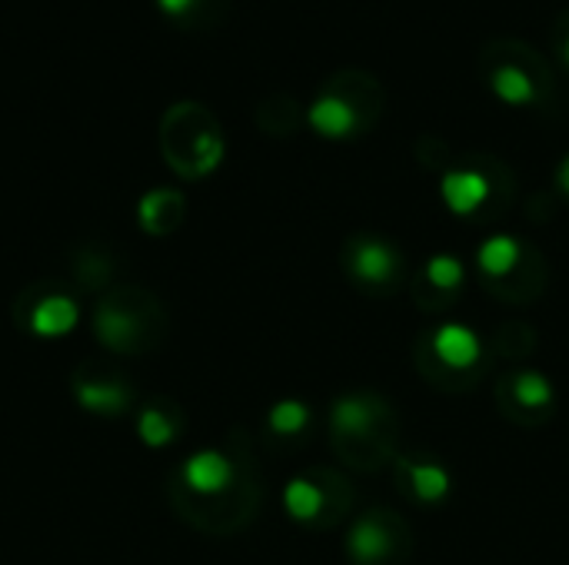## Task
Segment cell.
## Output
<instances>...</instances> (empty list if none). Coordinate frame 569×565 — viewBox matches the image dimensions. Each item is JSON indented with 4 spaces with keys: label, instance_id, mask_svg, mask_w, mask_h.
Wrapping results in <instances>:
<instances>
[{
    "label": "cell",
    "instance_id": "1",
    "mask_svg": "<svg viewBox=\"0 0 569 565\" xmlns=\"http://www.w3.org/2000/svg\"><path fill=\"white\" fill-rule=\"evenodd\" d=\"M160 150L180 176L197 180L223 160V137L207 107L180 100L160 120Z\"/></svg>",
    "mask_w": 569,
    "mask_h": 565
},
{
    "label": "cell",
    "instance_id": "2",
    "mask_svg": "<svg viewBox=\"0 0 569 565\" xmlns=\"http://www.w3.org/2000/svg\"><path fill=\"white\" fill-rule=\"evenodd\" d=\"M93 330L113 353H143L153 340V310L137 290L107 293L93 313Z\"/></svg>",
    "mask_w": 569,
    "mask_h": 565
},
{
    "label": "cell",
    "instance_id": "3",
    "mask_svg": "<svg viewBox=\"0 0 569 565\" xmlns=\"http://www.w3.org/2000/svg\"><path fill=\"white\" fill-rule=\"evenodd\" d=\"M73 396L87 413H97V416H117L133 406V390L127 386V380L93 363L73 373Z\"/></svg>",
    "mask_w": 569,
    "mask_h": 565
},
{
    "label": "cell",
    "instance_id": "4",
    "mask_svg": "<svg viewBox=\"0 0 569 565\" xmlns=\"http://www.w3.org/2000/svg\"><path fill=\"white\" fill-rule=\"evenodd\" d=\"M80 320V306L70 293L57 290V286H43L40 293H27L23 296V326L33 336H67Z\"/></svg>",
    "mask_w": 569,
    "mask_h": 565
},
{
    "label": "cell",
    "instance_id": "5",
    "mask_svg": "<svg viewBox=\"0 0 569 565\" xmlns=\"http://www.w3.org/2000/svg\"><path fill=\"white\" fill-rule=\"evenodd\" d=\"M237 483V466L220 450H200L180 466V486L197 500H217Z\"/></svg>",
    "mask_w": 569,
    "mask_h": 565
},
{
    "label": "cell",
    "instance_id": "6",
    "mask_svg": "<svg viewBox=\"0 0 569 565\" xmlns=\"http://www.w3.org/2000/svg\"><path fill=\"white\" fill-rule=\"evenodd\" d=\"M440 196L457 216L477 213L490 196V180L480 170H450L440 180Z\"/></svg>",
    "mask_w": 569,
    "mask_h": 565
},
{
    "label": "cell",
    "instance_id": "7",
    "mask_svg": "<svg viewBox=\"0 0 569 565\" xmlns=\"http://www.w3.org/2000/svg\"><path fill=\"white\" fill-rule=\"evenodd\" d=\"M183 210H187V200L183 193L170 190V186H160V190H150L140 206H137V216H140V226L153 236H167L180 226L183 220Z\"/></svg>",
    "mask_w": 569,
    "mask_h": 565
},
{
    "label": "cell",
    "instance_id": "8",
    "mask_svg": "<svg viewBox=\"0 0 569 565\" xmlns=\"http://www.w3.org/2000/svg\"><path fill=\"white\" fill-rule=\"evenodd\" d=\"M433 350L437 356L450 366V370H470L473 363H480L483 356V343L480 336L463 326V323H443L437 333H433Z\"/></svg>",
    "mask_w": 569,
    "mask_h": 565
},
{
    "label": "cell",
    "instance_id": "9",
    "mask_svg": "<svg viewBox=\"0 0 569 565\" xmlns=\"http://www.w3.org/2000/svg\"><path fill=\"white\" fill-rule=\"evenodd\" d=\"M307 120L320 137H330V140H343L357 130V110L340 93L317 97L307 110Z\"/></svg>",
    "mask_w": 569,
    "mask_h": 565
},
{
    "label": "cell",
    "instance_id": "10",
    "mask_svg": "<svg viewBox=\"0 0 569 565\" xmlns=\"http://www.w3.org/2000/svg\"><path fill=\"white\" fill-rule=\"evenodd\" d=\"M350 266H353V276H357V280L377 286V283H390V280L397 276L400 260H397V250H393L390 243H383V240H363V243L353 250Z\"/></svg>",
    "mask_w": 569,
    "mask_h": 565
},
{
    "label": "cell",
    "instance_id": "11",
    "mask_svg": "<svg viewBox=\"0 0 569 565\" xmlns=\"http://www.w3.org/2000/svg\"><path fill=\"white\" fill-rule=\"evenodd\" d=\"M390 549H393V539L377 516L357 519L347 533V553L360 563H380L390 556Z\"/></svg>",
    "mask_w": 569,
    "mask_h": 565
},
{
    "label": "cell",
    "instance_id": "12",
    "mask_svg": "<svg viewBox=\"0 0 569 565\" xmlns=\"http://www.w3.org/2000/svg\"><path fill=\"white\" fill-rule=\"evenodd\" d=\"M377 416H380V406L370 396L350 393V396H340L333 403V426L347 436H367L373 430Z\"/></svg>",
    "mask_w": 569,
    "mask_h": 565
},
{
    "label": "cell",
    "instance_id": "13",
    "mask_svg": "<svg viewBox=\"0 0 569 565\" xmlns=\"http://www.w3.org/2000/svg\"><path fill=\"white\" fill-rule=\"evenodd\" d=\"M490 87H493V93H497L503 103H513V107H523V103H533V100H537V83L530 80L527 70H520V67H513V63L493 67Z\"/></svg>",
    "mask_w": 569,
    "mask_h": 565
},
{
    "label": "cell",
    "instance_id": "14",
    "mask_svg": "<svg viewBox=\"0 0 569 565\" xmlns=\"http://www.w3.org/2000/svg\"><path fill=\"white\" fill-rule=\"evenodd\" d=\"M477 263H480V270L487 276H507L520 263V243L513 236H507V233H497V236L480 243Z\"/></svg>",
    "mask_w": 569,
    "mask_h": 565
},
{
    "label": "cell",
    "instance_id": "15",
    "mask_svg": "<svg viewBox=\"0 0 569 565\" xmlns=\"http://www.w3.org/2000/svg\"><path fill=\"white\" fill-rule=\"evenodd\" d=\"M403 470L410 473V486L423 503H440L450 493V473L437 463H403Z\"/></svg>",
    "mask_w": 569,
    "mask_h": 565
},
{
    "label": "cell",
    "instance_id": "16",
    "mask_svg": "<svg viewBox=\"0 0 569 565\" xmlns=\"http://www.w3.org/2000/svg\"><path fill=\"white\" fill-rule=\"evenodd\" d=\"M283 506L297 523H310L323 509V490L310 480H290L283 490Z\"/></svg>",
    "mask_w": 569,
    "mask_h": 565
},
{
    "label": "cell",
    "instance_id": "17",
    "mask_svg": "<svg viewBox=\"0 0 569 565\" xmlns=\"http://www.w3.org/2000/svg\"><path fill=\"white\" fill-rule=\"evenodd\" d=\"M137 436H140L147 446L160 450V446L173 443V436H177V420L167 413V406L150 403V406H143L140 416H137Z\"/></svg>",
    "mask_w": 569,
    "mask_h": 565
},
{
    "label": "cell",
    "instance_id": "18",
    "mask_svg": "<svg viewBox=\"0 0 569 565\" xmlns=\"http://www.w3.org/2000/svg\"><path fill=\"white\" fill-rule=\"evenodd\" d=\"M267 423L277 436H297L310 423V406L300 400H280L277 406H270Z\"/></svg>",
    "mask_w": 569,
    "mask_h": 565
},
{
    "label": "cell",
    "instance_id": "19",
    "mask_svg": "<svg viewBox=\"0 0 569 565\" xmlns=\"http://www.w3.org/2000/svg\"><path fill=\"white\" fill-rule=\"evenodd\" d=\"M513 393H517V400H520L523 406H530V410H540V406H550V403H553V383H550L543 373H537V370L520 373V376L513 380Z\"/></svg>",
    "mask_w": 569,
    "mask_h": 565
},
{
    "label": "cell",
    "instance_id": "20",
    "mask_svg": "<svg viewBox=\"0 0 569 565\" xmlns=\"http://www.w3.org/2000/svg\"><path fill=\"white\" fill-rule=\"evenodd\" d=\"M427 280H430L433 286H440V290H453V286L463 283V263H460L457 256L440 253V256H433V260L427 263Z\"/></svg>",
    "mask_w": 569,
    "mask_h": 565
},
{
    "label": "cell",
    "instance_id": "21",
    "mask_svg": "<svg viewBox=\"0 0 569 565\" xmlns=\"http://www.w3.org/2000/svg\"><path fill=\"white\" fill-rule=\"evenodd\" d=\"M200 3H203V0H160V7H163L170 17H193Z\"/></svg>",
    "mask_w": 569,
    "mask_h": 565
},
{
    "label": "cell",
    "instance_id": "22",
    "mask_svg": "<svg viewBox=\"0 0 569 565\" xmlns=\"http://www.w3.org/2000/svg\"><path fill=\"white\" fill-rule=\"evenodd\" d=\"M557 183H560V186L569 193V157L560 163V170H557Z\"/></svg>",
    "mask_w": 569,
    "mask_h": 565
},
{
    "label": "cell",
    "instance_id": "23",
    "mask_svg": "<svg viewBox=\"0 0 569 565\" xmlns=\"http://www.w3.org/2000/svg\"><path fill=\"white\" fill-rule=\"evenodd\" d=\"M567 63H569V40H567Z\"/></svg>",
    "mask_w": 569,
    "mask_h": 565
}]
</instances>
